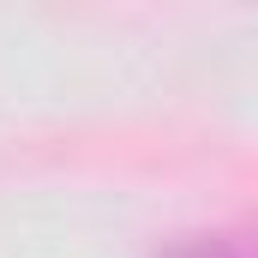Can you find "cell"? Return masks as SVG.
<instances>
[{"label":"cell","instance_id":"1","mask_svg":"<svg viewBox=\"0 0 258 258\" xmlns=\"http://www.w3.org/2000/svg\"><path fill=\"white\" fill-rule=\"evenodd\" d=\"M168 258H246V246L234 234H198V240H180V252Z\"/></svg>","mask_w":258,"mask_h":258}]
</instances>
